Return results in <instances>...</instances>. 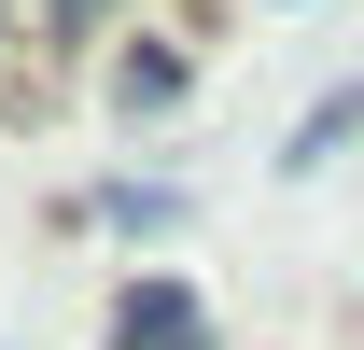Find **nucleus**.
<instances>
[{
	"label": "nucleus",
	"mask_w": 364,
	"mask_h": 350,
	"mask_svg": "<svg viewBox=\"0 0 364 350\" xmlns=\"http://www.w3.org/2000/svg\"><path fill=\"white\" fill-rule=\"evenodd\" d=\"M112 350H210V308H196V280L140 266L127 295H112Z\"/></svg>",
	"instance_id": "1"
},
{
	"label": "nucleus",
	"mask_w": 364,
	"mask_h": 350,
	"mask_svg": "<svg viewBox=\"0 0 364 350\" xmlns=\"http://www.w3.org/2000/svg\"><path fill=\"white\" fill-rule=\"evenodd\" d=\"M182 98V43H140L127 28V56H112V112H168Z\"/></svg>",
	"instance_id": "2"
},
{
	"label": "nucleus",
	"mask_w": 364,
	"mask_h": 350,
	"mask_svg": "<svg viewBox=\"0 0 364 350\" xmlns=\"http://www.w3.org/2000/svg\"><path fill=\"white\" fill-rule=\"evenodd\" d=\"M364 127V85H322L309 98V127H294V154H280V169H336V140Z\"/></svg>",
	"instance_id": "3"
},
{
	"label": "nucleus",
	"mask_w": 364,
	"mask_h": 350,
	"mask_svg": "<svg viewBox=\"0 0 364 350\" xmlns=\"http://www.w3.org/2000/svg\"><path fill=\"white\" fill-rule=\"evenodd\" d=\"M98 224H127V238H168V224H182V196H168V182H112V196H98Z\"/></svg>",
	"instance_id": "4"
},
{
	"label": "nucleus",
	"mask_w": 364,
	"mask_h": 350,
	"mask_svg": "<svg viewBox=\"0 0 364 350\" xmlns=\"http://www.w3.org/2000/svg\"><path fill=\"white\" fill-rule=\"evenodd\" d=\"M98 14H112V0H43V28H98Z\"/></svg>",
	"instance_id": "5"
}]
</instances>
